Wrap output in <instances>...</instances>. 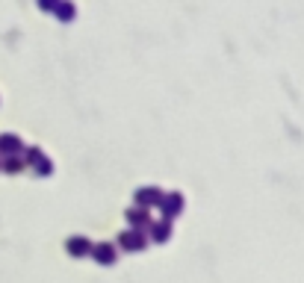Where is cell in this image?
<instances>
[{
	"instance_id": "obj_7",
	"label": "cell",
	"mask_w": 304,
	"mask_h": 283,
	"mask_svg": "<svg viewBox=\"0 0 304 283\" xmlns=\"http://www.w3.org/2000/svg\"><path fill=\"white\" fill-rule=\"evenodd\" d=\"M68 251H71V254H89V251H92V242H89L86 236H74V239L68 242Z\"/></svg>"
},
{
	"instance_id": "obj_2",
	"label": "cell",
	"mask_w": 304,
	"mask_h": 283,
	"mask_svg": "<svg viewBox=\"0 0 304 283\" xmlns=\"http://www.w3.org/2000/svg\"><path fill=\"white\" fill-rule=\"evenodd\" d=\"M160 207H163V213H166V218L177 216V213L183 210V195H177V192H169V195H163V200H160Z\"/></svg>"
},
{
	"instance_id": "obj_8",
	"label": "cell",
	"mask_w": 304,
	"mask_h": 283,
	"mask_svg": "<svg viewBox=\"0 0 304 283\" xmlns=\"http://www.w3.org/2000/svg\"><path fill=\"white\" fill-rule=\"evenodd\" d=\"M59 15H74V6H59Z\"/></svg>"
},
{
	"instance_id": "obj_5",
	"label": "cell",
	"mask_w": 304,
	"mask_h": 283,
	"mask_svg": "<svg viewBox=\"0 0 304 283\" xmlns=\"http://www.w3.org/2000/svg\"><path fill=\"white\" fill-rule=\"evenodd\" d=\"M127 221L133 224V230H139V227H145V224H151V218H148V213H145V207H139V210H127Z\"/></svg>"
},
{
	"instance_id": "obj_3",
	"label": "cell",
	"mask_w": 304,
	"mask_h": 283,
	"mask_svg": "<svg viewBox=\"0 0 304 283\" xmlns=\"http://www.w3.org/2000/svg\"><path fill=\"white\" fill-rule=\"evenodd\" d=\"M136 200H139L142 207H148V204H160V200H163V192H160L157 186H142V189H136Z\"/></svg>"
},
{
	"instance_id": "obj_1",
	"label": "cell",
	"mask_w": 304,
	"mask_h": 283,
	"mask_svg": "<svg viewBox=\"0 0 304 283\" xmlns=\"http://www.w3.org/2000/svg\"><path fill=\"white\" fill-rule=\"evenodd\" d=\"M119 245L121 248H127V251H139V248H145V236H142V230H124V233H119Z\"/></svg>"
},
{
	"instance_id": "obj_6",
	"label": "cell",
	"mask_w": 304,
	"mask_h": 283,
	"mask_svg": "<svg viewBox=\"0 0 304 283\" xmlns=\"http://www.w3.org/2000/svg\"><path fill=\"white\" fill-rule=\"evenodd\" d=\"M151 233H154V239H157V242H166V239H169V233H171V221H169V218H163V221L151 224Z\"/></svg>"
},
{
	"instance_id": "obj_4",
	"label": "cell",
	"mask_w": 304,
	"mask_h": 283,
	"mask_svg": "<svg viewBox=\"0 0 304 283\" xmlns=\"http://www.w3.org/2000/svg\"><path fill=\"white\" fill-rule=\"evenodd\" d=\"M92 251H95V260L103 263V266H109V263L116 260V245H112V242H98Z\"/></svg>"
}]
</instances>
